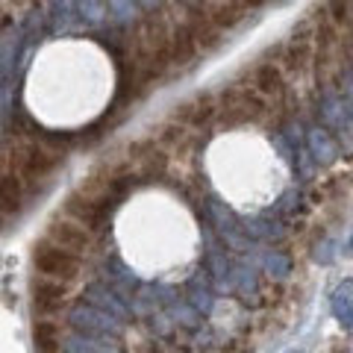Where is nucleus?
<instances>
[{"label":"nucleus","instance_id":"obj_1","mask_svg":"<svg viewBox=\"0 0 353 353\" xmlns=\"http://www.w3.org/2000/svg\"><path fill=\"white\" fill-rule=\"evenodd\" d=\"M32 265L41 277H53V280H71L80 274V256L71 250H65L59 245H53L50 239H41L32 248Z\"/></svg>","mask_w":353,"mask_h":353},{"label":"nucleus","instance_id":"obj_2","mask_svg":"<svg viewBox=\"0 0 353 353\" xmlns=\"http://www.w3.org/2000/svg\"><path fill=\"white\" fill-rule=\"evenodd\" d=\"M57 165H59L57 153L44 150L39 145H27V148H21L15 153V174L21 176V180H30V183L48 180V176L57 171Z\"/></svg>","mask_w":353,"mask_h":353},{"label":"nucleus","instance_id":"obj_3","mask_svg":"<svg viewBox=\"0 0 353 353\" xmlns=\"http://www.w3.org/2000/svg\"><path fill=\"white\" fill-rule=\"evenodd\" d=\"M48 239L53 241V245L77 253V256L92 248V230H85L83 224H77L74 218H53L50 227H48Z\"/></svg>","mask_w":353,"mask_h":353},{"label":"nucleus","instance_id":"obj_4","mask_svg":"<svg viewBox=\"0 0 353 353\" xmlns=\"http://www.w3.org/2000/svg\"><path fill=\"white\" fill-rule=\"evenodd\" d=\"M68 218H74L77 224H83L85 230H97L106 224L109 209H106V197H85V194H71L68 203Z\"/></svg>","mask_w":353,"mask_h":353},{"label":"nucleus","instance_id":"obj_5","mask_svg":"<svg viewBox=\"0 0 353 353\" xmlns=\"http://www.w3.org/2000/svg\"><path fill=\"white\" fill-rule=\"evenodd\" d=\"M253 92L259 97H265V101H280L283 92H285V80H283L280 65H274V62L256 65V71H253Z\"/></svg>","mask_w":353,"mask_h":353},{"label":"nucleus","instance_id":"obj_6","mask_svg":"<svg viewBox=\"0 0 353 353\" xmlns=\"http://www.w3.org/2000/svg\"><path fill=\"white\" fill-rule=\"evenodd\" d=\"M32 303L41 315L59 312V306L65 303V283L53 280V277H41L32 283Z\"/></svg>","mask_w":353,"mask_h":353},{"label":"nucleus","instance_id":"obj_7","mask_svg":"<svg viewBox=\"0 0 353 353\" xmlns=\"http://www.w3.org/2000/svg\"><path fill=\"white\" fill-rule=\"evenodd\" d=\"M24 180L18 174H0V209L3 212H12L18 215L24 209Z\"/></svg>","mask_w":353,"mask_h":353},{"label":"nucleus","instance_id":"obj_8","mask_svg":"<svg viewBox=\"0 0 353 353\" xmlns=\"http://www.w3.org/2000/svg\"><path fill=\"white\" fill-rule=\"evenodd\" d=\"M192 12H194V15H192V21H189L185 27H189L194 44H197L201 50H212V48H218V44H221V30H218L206 15L197 12V9H192Z\"/></svg>","mask_w":353,"mask_h":353},{"label":"nucleus","instance_id":"obj_9","mask_svg":"<svg viewBox=\"0 0 353 353\" xmlns=\"http://www.w3.org/2000/svg\"><path fill=\"white\" fill-rule=\"evenodd\" d=\"M215 112H218V106H215V101H212V94H201V97H194L192 103H185V106L180 109V118L185 121V124L197 127V124H206V121L212 118Z\"/></svg>","mask_w":353,"mask_h":353},{"label":"nucleus","instance_id":"obj_10","mask_svg":"<svg viewBox=\"0 0 353 353\" xmlns=\"http://www.w3.org/2000/svg\"><path fill=\"white\" fill-rule=\"evenodd\" d=\"M206 18L212 21L218 30H230L233 24H239L241 12H239L236 3H230V0H218V3H212V6L206 9Z\"/></svg>","mask_w":353,"mask_h":353},{"label":"nucleus","instance_id":"obj_11","mask_svg":"<svg viewBox=\"0 0 353 353\" xmlns=\"http://www.w3.org/2000/svg\"><path fill=\"white\" fill-rule=\"evenodd\" d=\"M36 347L41 353H57L59 350V327L50 321H39L36 324Z\"/></svg>","mask_w":353,"mask_h":353},{"label":"nucleus","instance_id":"obj_12","mask_svg":"<svg viewBox=\"0 0 353 353\" xmlns=\"http://www.w3.org/2000/svg\"><path fill=\"white\" fill-rule=\"evenodd\" d=\"M350 3L353 0H327L324 12H330V18H333L336 24H345V21L350 18Z\"/></svg>","mask_w":353,"mask_h":353},{"label":"nucleus","instance_id":"obj_13","mask_svg":"<svg viewBox=\"0 0 353 353\" xmlns=\"http://www.w3.org/2000/svg\"><path fill=\"white\" fill-rule=\"evenodd\" d=\"M245 3H248V6H253V9H259V6L268 3V0H245Z\"/></svg>","mask_w":353,"mask_h":353},{"label":"nucleus","instance_id":"obj_14","mask_svg":"<svg viewBox=\"0 0 353 353\" xmlns=\"http://www.w3.org/2000/svg\"><path fill=\"white\" fill-rule=\"evenodd\" d=\"M0 233H3V218H0Z\"/></svg>","mask_w":353,"mask_h":353}]
</instances>
